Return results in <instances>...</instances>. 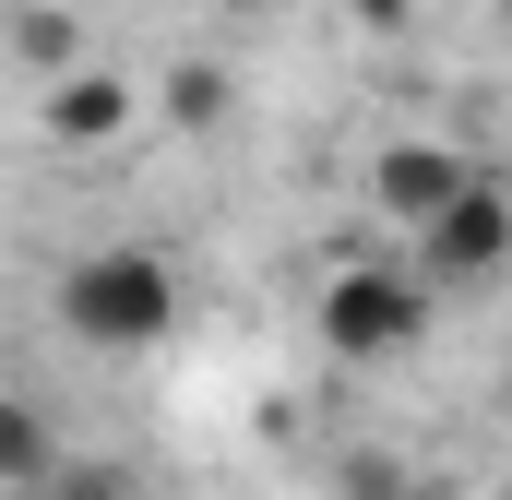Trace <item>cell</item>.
<instances>
[{
	"label": "cell",
	"mask_w": 512,
	"mask_h": 500,
	"mask_svg": "<svg viewBox=\"0 0 512 500\" xmlns=\"http://www.w3.org/2000/svg\"><path fill=\"white\" fill-rule=\"evenodd\" d=\"M12 500H143V489H131L120 465H84V453H60L48 477H24V489H12Z\"/></svg>",
	"instance_id": "8"
},
{
	"label": "cell",
	"mask_w": 512,
	"mask_h": 500,
	"mask_svg": "<svg viewBox=\"0 0 512 500\" xmlns=\"http://www.w3.org/2000/svg\"><path fill=\"white\" fill-rule=\"evenodd\" d=\"M501 417H512V346H501Z\"/></svg>",
	"instance_id": "12"
},
{
	"label": "cell",
	"mask_w": 512,
	"mask_h": 500,
	"mask_svg": "<svg viewBox=\"0 0 512 500\" xmlns=\"http://www.w3.org/2000/svg\"><path fill=\"white\" fill-rule=\"evenodd\" d=\"M358 12V36H417V0H346Z\"/></svg>",
	"instance_id": "10"
},
{
	"label": "cell",
	"mask_w": 512,
	"mask_h": 500,
	"mask_svg": "<svg viewBox=\"0 0 512 500\" xmlns=\"http://www.w3.org/2000/svg\"><path fill=\"white\" fill-rule=\"evenodd\" d=\"M465 179H477V155H465V143H441V131H405V143H382V155H370V203H382L405 239H417V227H429Z\"/></svg>",
	"instance_id": "5"
},
{
	"label": "cell",
	"mask_w": 512,
	"mask_h": 500,
	"mask_svg": "<svg viewBox=\"0 0 512 500\" xmlns=\"http://www.w3.org/2000/svg\"><path fill=\"white\" fill-rule=\"evenodd\" d=\"M417 500H453V489H417Z\"/></svg>",
	"instance_id": "13"
},
{
	"label": "cell",
	"mask_w": 512,
	"mask_h": 500,
	"mask_svg": "<svg viewBox=\"0 0 512 500\" xmlns=\"http://www.w3.org/2000/svg\"><path fill=\"white\" fill-rule=\"evenodd\" d=\"M215 12H286V0H215Z\"/></svg>",
	"instance_id": "11"
},
{
	"label": "cell",
	"mask_w": 512,
	"mask_h": 500,
	"mask_svg": "<svg viewBox=\"0 0 512 500\" xmlns=\"http://www.w3.org/2000/svg\"><path fill=\"white\" fill-rule=\"evenodd\" d=\"M179 310H191V286H179V262L155 239H96L48 274V322L84 358H155L179 334Z\"/></svg>",
	"instance_id": "1"
},
{
	"label": "cell",
	"mask_w": 512,
	"mask_h": 500,
	"mask_svg": "<svg viewBox=\"0 0 512 500\" xmlns=\"http://www.w3.org/2000/svg\"><path fill=\"white\" fill-rule=\"evenodd\" d=\"M48 465H60V417L36 393H0V500L24 489V477H48Z\"/></svg>",
	"instance_id": "6"
},
{
	"label": "cell",
	"mask_w": 512,
	"mask_h": 500,
	"mask_svg": "<svg viewBox=\"0 0 512 500\" xmlns=\"http://www.w3.org/2000/svg\"><path fill=\"white\" fill-rule=\"evenodd\" d=\"M12 60L48 84V72H72V60H84V24H72L60 0H36V12H12Z\"/></svg>",
	"instance_id": "7"
},
{
	"label": "cell",
	"mask_w": 512,
	"mask_h": 500,
	"mask_svg": "<svg viewBox=\"0 0 512 500\" xmlns=\"http://www.w3.org/2000/svg\"><path fill=\"white\" fill-rule=\"evenodd\" d=\"M429 322H441V286L417 262H393V250H346L310 286V346L334 370H405L429 346Z\"/></svg>",
	"instance_id": "2"
},
{
	"label": "cell",
	"mask_w": 512,
	"mask_h": 500,
	"mask_svg": "<svg viewBox=\"0 0 512 500\" xmlns=\"http://www.w3.org/2000/svg\"><path fill=\"white\" fill-rule=\"evenodd\" d=\"M405 250H417V274H429L441 298L501 286V274H512V191H501V179H465V191H453V203H441Z\"/></svg>",
	"instance_id": "3"
},
{
	"label": "cell",
	"mask_w": 512,
	"mask_h": 500,
	"mask_svg": "<svg viewBox=\"0 0 512 500\" xmlns=\"http://www.w3.org/2000/svg\"><path fill=\"white\" fill-rule=\"evenodd\" d=\"M167 108L203 131V120H227V84H215V72H179V84H167Z\"/></svg>",
	"instance_id": "9"
},
{
	"label": "cell",
	"mask_w": 512,
	"mask_h": 500,
	"mask_svg": "<svg viewBox=\"0 0 512 500\" xmlns=\"http://www.w3.org/2000/svg\"><path fill=\"white\" fill-rule=\"evenodd\" d=\"M131 120H143V84L120 60H72V72L36 84V131L60 155H108V143H131Z\"/></svg>",
	"instance_id": "4"
}]
</instances>
